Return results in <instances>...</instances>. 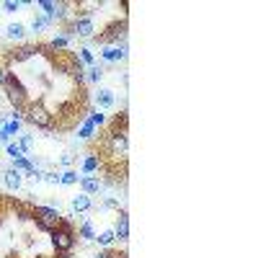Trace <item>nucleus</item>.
I'll list each match as a JSON object with an SVG mask.
<instances>
[{
  "label": "nucleus",
  "mask_w": 258,
  "mask_h": 258,
  "mask_svg": "<svg viewBox=\"0 0 258 258\" xmlns=\"http://www.w3.org/2000/svg\"><path fill=\"white\" fill-rule=\"evenodd\" d=\"M96 204H93V199L88 197V194H78V197H73V202H70V209L73 212H78V214H85V212H91Z\"/></svg>",
  "instance_id": "obj_11"
},
{
  "label": "nucleus",
  "mask_w": 258,
  "mask_h": 258,
  "mask_svg": "<svg viewBox=\"0 0 258 258\" xmlns=\"http://www.w3.org/2000/svg\"><path fill=\"white\" fill-rule=\"evenodd\" d=\"M93 258H114V250H101V253H96Z\"/></svg>",
  "instance_id": "obj_32"
},
{
  "label": "nucleus",
  "mask_w": 258,
  "mask_h": 258,
  "mask_svg": "<svg viewBox=\"0 0 258 258\" xmlns=\"http://www.w3.org/2000/svg\"><path fill=\"white\" fill-rule=\"evenodd\" d=\"M18 145L24 147V153H26V155H31V150H34V145H36V142H34V137H31V135H21V137H18Z\"/></svg>",
  "instance_id": "obj_27"
},
{
  "label": "nucleus",
  "mask_w": 258,
  "mask_h": 258,
  "mask_svg": "<svg viewBox=\"0 0 258 258\" xmlns=\"http://www.w3.org/2000/svg\"><path fill=\"white\" fill-rule=\"evenodd\" d=\"M96 243H98L101 248H106V250H109V248L116 243V235H114V230H103V232H96Z\"/></svg>",
  "instance_id": "obj_19"
},
{
  "label": "nucleus",
  "mask_w": 258,
  "mask_h": 258,
  "mask_svg": "<svg viewBox=\"0 0 258 258\" xmlns=\"http://www.w3.org/2000/svg\"><path fill=\"white\" fill-rule=\"evenodd\" d=\"M13 212H16V217L21 220V222H26V220H31V207H24L21 202H16L13 204Z\"/></svg>",
  "instance_id": "obj_25"
},
{
  "label": "nucleus",
  "mask_w": 258,
  "mask_h": 258,
  "mask_svg": "<svg viewBox=\"0 0 258 258\" xmlns=\"http://www.w3.org/2000/svg\"><path fill=\"white\" fill-rule=\"evenodd\" d=\"M85 80L93 83V85H98V83L103 80V68H101V64H93V68H88V75H85Z\"/></svg>",
  "instance_id": "obj_24"
},
{
  "label": "nucleus",
  "mask_w": 258,
  "mask_h": 258,
  "mask_svg": "<svg viewBox=\"0 0 258 258\" xmlns=\"http://www.w3.org/2000/svg\"><path fill=\"white\" fill-rule=\"evenodd\" d=\"M96 103H98V109L109 111V109H114V103H116V93H114L111 88H98V93H96Z\"/></svg>",
  "instance_id": "obj_12"
},
{
  "label": "nucleus",
  "mask_w": 258,
  "mask_h": 258,
  "mask_svg": "<svg viewBox=\"0 0 258 258\" xmlns=\"http://www.w3.org/2000/svg\"><path fill=\"white\" fill-rule=\"evenodd\" d=\"M0 8H3V13H16L21 11V3L18 0H6V3H0Z\"/></svg>",
  "instance_id": "obj_28"
},
{
  "label": "nucleus",
  "mask_w": 258,
  "mask_h": 258,
  "mask_svg": "<svg viewBox=\"0 0 258 258\" xmlns=\"http://www.w3.org/2000/svg\"><path fill=\"white\" fill-rule=\"evenodd\" d=\"M59 160H62V165H68V168H70V165L75 163V155H73V153H64Z\"/></svg>",
  "instance_id": "obj_31"
},
{
  "label": "nucleus",
  "mask_w": 258,
  "mask_h": 258,
  "mask_svg": "<svg viewBox=\"0 0 258 258\" xmlns=\"http://www.w3.org/2000/svg\"><path fill=\"white\" fill-rule=\"evenodd\" d=\"M80 181V176H78V170H73V168H68L64 173H59V183L62 186H75Z\"/></svg>",
  "instance_id": "obj_22"
},
{
  "label": "nucleus",
  "mask_w": 258,
  "mask_h": 258,
  "mask_svg": "<svg viewBox=\"0 0 258 258\" xmlns=\"http://www.w3.org/2000/svg\"><path fill=\"white\" fill-rule=\"evenodd\" d=\"M93 132H96V126H93L91 121H85V124L78 129V140H91V137H93Z\"/></svg>",
  "instance_id": "obj_26"
},
{
  "label": "nucleus",
  "mask_w": 258,
  "mask_h": 258,
  "mask_svg": "<svg viewBox=\"0 0 258 258\" xmlns=\"http://www.w3.org/2000/svg\"><path fill=\"white\" fill-rule=\"evenodd\" d=\"M75 54H78V59L83 62V68H85V64H88V68H93V64H96V57H93V52H91L88 47H83V49H78Z\"/></svg>",
  "instance_id": "obj_23"
},
{
  "label": "nucleus",
  "mask_w": 258,
  "mask_h": 258,
  "mask_svg": "<svg viewBox=\"0 0 258 258\" xmlns=\"http://www.w3.org/2000/svg\"><path fill=\"white\" fill-rule=\"evenodd\" d=\"M0 227H3V217H0Z\"/></svg>",
  "instance_id": "obj_34"
},
{
  "label": "nucleus",
  "mask_w": 258,
  "mask_h": 258,
  "mask_svg": "<svg viewBox=\"0 0 258 258\" xmlns=\"http://www.w3.org/2000/svg\"><path fill=\"white\" fill-rule=\"evenodd\" d=\"M114 235H116V240H119V243H126V240H129V214H126L124 209H119Z\"/></svg>",
  "instance_id": "obj_10"
},
{
  "label": "nucleus",
  "mask_w": 258,
  "mask_h": 258,
  "mask_svg": "<svg viewBox=\"0 0 258 258\" xmlns=\"http://www.w3.org/2000/svg\"><path fill=\"white\" fill-rule=\"evenodd\" d=\"M0 13H3V8H0Z\"/></svg>",
  "instance_id": "obj_35"
},
{
  "label": "nucleus",
  "mask_w": 258,
  "mask_h": 258,
  "mask_svg": "<svg viewBox=\"0 0 258 258\" xmlns=\"http://www.w3.org/2000/svg\"><path fill=\"white\" fill-rule=\"evenodd\" d=\"M59 34L68 36V39H73V36H78V39H93L96 36V24H93V18H88V16H73V21H70V24H64L59 29Z\"/></svg>",
  "instance_id": "obj_5"
},
{
  "label": "nucleus",
  "mask_w": 258,
  "mask_h": 258,
  "mask_svg": "<svg viewBox=\"0 0 258 258\" xmlns=\"http://www.w3.org/2000/svg\"><path fill=\"white\" fill-rule=\"evenodd\" d=\"M52 26H54V24H52V18H47V16H41V13H39V16H34V21H31V26H29V29H31L34 34H41V31H47V29H52Z\"/></svg>",
  "instance_id": "obj_18"
},
{
  "label": "nucleus",
  "mask_w": 258,
  "mask_h": 258,
  "mask_svg": "<svg viewBox=\"0 0 258 258\" xmlns=\"http://www.w3.org/2000/svg\"><path fill=\"white\" fill-rule=\"evenodd\" d=\"M24 121H29V124L36 126V129H44V132H49V129L57 126V119H54V114L44 106V101H29L26 111H24Z\"/></svg>",
  "instance_id": "obj_1"
},
{
  "label": "nucleus",
  "mask_w": 258,
  "mask_h": 258,
  "mask_svg": "<svg viewBox=\"0 0 258 258\" xmlns=\"http://www.w3.org/2000/svg\"><path fill=\"white\" fill-rule=\"evenodd\" d=\"M119 8L124 11V18H126V13H129V0H119Z\"/></svg>",
  "instance_id": "obj_33"
},
{
  "label": "nucleus",
  "mask_w": 258,
  "mask_h": 258,
  "mask_svg": "<svg viewBox=\"0 0 258 258\" xmlns=\"http://www.w3.org/2000/svg\"><path fill=\"white\" fill-rule=\"evenodd\" d=\"M126 52H129L126 41H121V44H111V47H103L101 57H103V62H109V64H116V62L126 59Z\"/></svg>",
  "instance_id": "obj_8"
},
{
  "label": "nucleus",
  "mask_w": 258,
  "mask_h": 258,
  "mask_svg": "<svg viewBox=\"0 0 258 258\" xmlns=\"http://www.w3.org/2000/svg\"><path fill=\"white\" fill-rule=\"evenodd\" d=\"M106 145H109V155H126V150H129L126 129H114V132H109Z\"/></svg>",
  "instance_id": "obj_7"
},
{
  "label": "nucleus",
  "mask_w": 258,
  "mask_h": 258,
  "mask_svg": "<svg viewBox=\"0 0 258 258\" xmlns=\"http://www.w3.org/2000/svg\"><path fill=\"white\" fill-rule=\"evenodd\" d=\"M3 93H6L8 103L13 106V111H21V114L26 111V106H29V91L24 88V83L16 78V73H11L8 80L3 83Z\"/></svg>",
  "instance_id": "obj_3"
},
{
  "label": "nucleus",
  "mask_w": 258,
  "mask_h": 258,
  "mask_svg": "<svg viewBox=\"0 0 258 258\" xmlns=\"http://www.w3.org/2000/svg\"><path fill=\"white\" fill-rule=\"evenodd\" d=\"M88 121H91L93 126H103V124H106V116H103V114H98V111H91Z\"/></svg>",
  "instance_id": "obj_30"
},
{
  "label": "nucleus",
  "mask_w": 258,
  "mask_h": 258,
  "mask_svg": "<svg viewBox=\"0 0 258 258\" xmlns=\"http://www.w3.org/2000/svg\"><path fill=\"white\" fill-rule=\"evenodd\" d=\"M31 220H34L36 230H41V232L49 235V232L62 222V214H59L57 209L47 207V204H31Z\"/></svg>",
  "instance_id": "obj_4"
},
{
  "label": "nucleus",
  "mask_w": 258,
  "mask_h": 258,
  "mask_svg": "<svg viewBox=\"0 0 258 258\" xmlns=\"http://www.w3.org/2000/svg\"><path fill=\"white\" fill-rule=\"evenodd\" d=\"M41 181H47L49 186H59V173H54V170H47V173H41Z\"/></svg>",
  "instance_id": "obj_29"
},
{
  "label": "nucleus",
  "mask_w": 258,
  "mask_h": 258,
  "mask_svg": "<svg viewBox=\"0 0 258 258\" xmlns=\"http://www.w3.org/2000/svg\"><path fill=\"white\" fill-rule=\"evenodd\" d=\"M75 235H78L80 240H85V243H91V240H96V227H93V222H91V220H83Z\"/></svg>",
  "instance_id": "obj_16"
},
{
  "label": "nucleus",
  "mask_w": 258,
  "mask_h": 258,
  "mask_svg": "<svg viewBox=\"0 0 258 258\" xmlns=\"http://www.w3.org/2000/svg\"><path fill=\"white\" fill-rule=\"evenodd\" d=\"M78 183H80L83 194H88V197H96V194L103 191V181H101L98 176H80Z\"/></svg>",
  "instance_id": "obj_9"
},
{
  "label": "nucleus",
  "mask_w": 258,
  "mask_h": 258,
  "mask_svg": "<svg viewBox=\"0 0 258 258\" xmlns=\"http://www.w3.org/2000/svg\"><path fill=\"white\" fill-rule=\"evenodd\" d=\"M52 52H68V47H70V39L68 36H62V34H57V36H52V41L47 44Z\"/></svg>",
  "instance_id": "obj_20"
},
{
  "label": "nucleus",
  "mask_w": 258,
  "mask_h": 258,
  "mask_svg": "<svg viewBox=\"0 0 258 258\" xmlns=\"http://www.w3.org/2000/svg\"><path fill=\"white\" fill-rule=\"evenodd\" d=\"M6 153H8V158H11V160H18V158H29V155L24 153V147H21L18 142H8V145H6Z\"/></svg>",
  "instance_id": "obj_21"
},
{
  "label": "nucleus",
  "mask_w": 258,
  "mask_h": 258,
  "mask_svg": "<svg viewBox=\"0 0 258 258\" xmlns=\"http://www.w3.org/2000/svg\"><path fill=\"white\" fill-rule=\"evenodd\" d=\"M24 36H26V26H24V24L13 21V24L6 26V39H11V41H21Z\"/></svg>",
  "instance_id": "obj_17"
},
{
  "label": "nucleus",
  "mask_w": 258,
  "mask_h": 258,
  "mask_svg": "<svg viewBox=\"0 0 258 258\" xmlns=\"http://www.w3.org/2000/svg\"><path fill=\"white\" fill-rule=\"evenodd\" d=\"M36 54H39L36 44H24V47H18V49L11 52V62H29V59L36 57Z\"/></svg>",
  "instance_id": "obj_13"
},
{
  "label": "nucleus",
  "mask_w": 258,
  "mask_h": 258,
  "mask_svg": "<svg viewBox=\"0 0 258 258\" xmlns=\"http://www.w3.org/2000/svg\"><path fill=\"white\" fill-rule=\"evenodd\" d=\"M3 183L11 188V191H18L21 183H24V173H18V170L13 168H6V173H3Z\"/></svg>",
  "instance_id": "obj_14"
},
{
  "label": "nucleus",
  "mask_w": 258,
  "mask_h": 258,
  "mask_svg": "<svg viewBox=\"0 0 258 258\" xmlns=\"http://www.w3.org/2000/svg\"><path fill=\"white\" fill-rule=\"evenodd\" d=\"M124 34H126V18L109 24L101 34L93 36V41H98L101 47H111V44H119V39H124Z\"/></svg>",
  "instance_id": "obj_6"
},
{
  "label": "nucleus",
  "mask_w": 258,
  "mask_h": 258,
  "mask_svg": "<svg viewBox=\"0 0 258 258\" xmlns=\"http://www.w3.org/2000/svg\"><path fill=\"white\" fill-rule=\"evenodd\" d=\"M101 163H103V160H101V155H96V153H91L88 158H85V160H83V168H80V170H83V176H93V173H96V170L101 168Z\"/></svg>",
  "instance_id": "obj_15"
},
{
  "label": "nucleus",
  "mask_w": 258,
  "mask_h": 258,
  "mask_svg": "<svg viewBox=\"0 0 258 258\" xmlns=\"http://www.w3.org/2000/svg\"><path fill=\"white\" fill-rule=\"evenodd\" d=\"M49 240H52V248L54 253H73L75 248V240H78V235H75V227L73 222H68L62 217V222L49 232Z\"/></svg>",
  "instance_id": "obj_2"
}]
</instances>
